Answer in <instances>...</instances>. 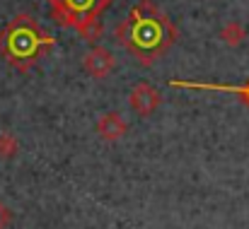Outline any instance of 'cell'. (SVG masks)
<instances>
[{
	"label": "cell",
	"mask_w": 249,
	"mask_h": 229,
	"mask_svg": "<svg viewBox=\"0 0 249 229\" xmlns=\"http://www.w3.org/2000/svg\"><path fill=\"white\" fill-rule=\"evenodd\" d=\"M169 87H181V89H208V92H228L237 94L240 101L249 106V80L245 84H218V82H194V80H169Z\"/></svg>",
	"instance_id": "6"
},
{
	"label": "cell",
	"mask_w": 249,
	"mask_h": 229,
	"mask_svg": "<svg viewBox=\"0 0 249 229\" xmlns=\"http://www.w3.org/2000/svg\"><path fill=\"white\" fill-rule=\"evenodd\" d=\"M160 104H162L160 92H158L153 84H148V82H138V84L131 89V94H128V106L133 109V114H138V116H143V118L153 116V114L160 109Z\"/></svg>",
	"instance_id": "4"
},
{
	"label": "cell",
	"mask_w": 249,
	"mask_h": 229,
	"mask_svg": "<svg viewBox=\"0 0 249 229\" xmlns=\"http://www.w3.org/2000/svg\"><path fill=\"white\" fill-rule=\"evenodd\" d=\"M51 7V19L68 29H80L94 17H102V12L114 0H46Z\"/></svg>",
	"instance_id": "3"
},
{
	"label": "cell",
	"mask_w": 249,
	"mask_h": 229,
	"mask_svg": "<svg viewBox=\"0 0 249 229\" xmlns=\"http://www.w3.org/2000/svg\"><path fill=\"white\" fill-rule=\"evenodd\" d=\"M220 39H223V44L225 46H230V49H237L245 39H247V29L240 24V22H228L223 29H220Z\"/></svg>",
	"instance_id": "8"
},
{
	"label": "cell",
	"mask_w": 249,
	"mask_h": 229,
	"mask_svg": "<svg viewBox=\"0 0 249 229\" xmlns=\"http://www.w3.org/2000/svg\"><path fill=\"white\" fill-rule=\"evenodd\" d=\"M19 150V143L12 133H0V159H12Z\"/></svg>",
	"instance_id": "10"
},
{
	"label": "cell",
	"mask_w": 249,
	"mask_h": 229,
	"mask_svg": "<svg viewBox=\"0 0 249 229\" xmlns=\"http://www.w3.org/2000/svg\"><path fill=\"white\" fill-rule=\"evenodd\" d=\"M10 222H12V210L5 203H0V229H7Z\"/></svg>",
	"instance_id": "11"
},
{
	"label": "cell",
	"mask_w": 249,
	"mask_h": 229,
	"mask_svg": "<svg viewBox=\"0 0 249 229\" xmlns=\"http://www.w3.org/2000/svg\"><path fill=\"white\" fill-rule=\"evenodd\" d=\"M83 65L87 70V75H92L94 80H104V77L111 75L114 70V53L104 46H92L83 58Z\"/></svg>",
	"instance_id": "5"
},
{
	"label": "cell",
	"mask_w": 249,
	"mask_h": 229,
	"mask_svg": "<svg viewBox=\"0 0 249 229\" xmlns=\"http://www.w3.org/2000/svg\"><path fill=\"white\" fill-rule=\"evenodd\" d=\"M94 131H97V135H99L102 140L116 143V140H121V138L128 133V123H126V118H124L121 114L109 111V114H104V116L97 121Z\"/></svg>",
	"instance_id": "7"
},
{
	"label": "cell",
	"mask_w": 249,
	"mask_h": 229,
	"mask_svg": "<svg viewBox=\"0 0 249 229\" xmlns=\"http://www.w3.org/2000/svg\"><path fill=\"white\" fill-rule=\"evenodd\" d=\"M53 46L56 39L27 12L12 17L0 29V56L17 73H29Z\"/></svg>",
	"instance_id": "2"
},
{
	"label": "cell",
	"mask_w": 249,
	"mask_h": 229,
	"mask_svg": "<svg viewBox=\"0 0 249 229\" xmlns=\"http://www.w3.org/2000/svg\"><path fill=\"white\" fill-rule=\"evenodd\" d=\"M78 34L83 36V41L92 44V46H97V44H99V39L104 36V24H102V19H99V17H94V19H89L87 24H83V27L78 29Z\"/></svg>",
	"instance_id": "9"
},
{
	"label": "cell",
	"mask_w": 249,
	"mask_h": 229,
	"mask_svg": "<svg viewBox=\"0 0 249 229\" xmlns=\"http://www.w3.org/2000/svg\"><path fill=\"white\" fill-rule=\"evenodd\" d=\"M179 29L153 0H138L114 27V41L121 44L143 68L158 63L177 44Z\"/></svg>",
	"instance_id": "1"
}]
</instances>
